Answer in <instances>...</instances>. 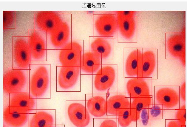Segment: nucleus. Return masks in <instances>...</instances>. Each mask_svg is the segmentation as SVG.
<instances>
[{
	"mask_svg": "<svg viewBox=\"0 0 187 127\" xmlns=\"http://www.w3.org/2000/svg\"><path fill=\"white\" fill-rule=\"evenodd\" d=\"M62 21L59 15L52 11H42L35 15V22L37 27L50 34Z\"/></svg>",
	"mask_w": 187,
	"mask_h": 127,
	"instance_id": "9",
	"label": "nucleus"
},
{
	"mask_svg": "<svg viewBox=\"0 0 187 127\" xmlns=\"http://www.w3.org/2000/svg\"><path fill=\"white\" fill-rule=\"evenodd\" d=\"M49 82L47 69L44 66H39L34 71L30 80V93L34 97H41L46 91Z\"/></svg>",
	"mask_w": 187,
	"mask_h": 127,
	"instance_id": "5",
	"label": "nucleus"
},
{
	"mask_svg": "<svg viewBox=\"0 0 187 127\" xmlns=\"http://www.w3.org/2000/svg\"><path fill=\"white\" fill-rule=\"evenodd\" d=\"M117 16L123 17L134 16L135 13V11H114Z\"/></svg>",
	"mask_w": 187,
	"mask_h": 127,
	"instance_id": "31",
	"label": "nucleus"
},
{
	"mask_svg": "<svg viewBox=\"0 0 187 127\" xmlns=\"http://www.w3.org/2000/svg\"><path fill=\"white\" fill-rule=\"evenodd\" d=\"M91 115L83 104L77 101L68 103L66 127H91Z\"/></svg>",
	"mask_w": 187,
	"mask_h": 127,
	"instance_id": "1",
	"label": "nucleus"
},
{
	"mask_svg": "<svg viewBox=\"0 0 187 127\" xmlns=\"http://www.w3.org/2000/svg\"><path fill=\"white\" fill-rule=\"evenodd\" d=\"M179 95L181 99L185 102L186 99L185 81L180 86Z\"/></svg>",
	"mask_w": 187,
	"mask_h": 127,
	"instance_id": "32",
	"label": "nucleus"
},
{
	"mask_svg": "<svg viewBox=\"0 0 187 127\" xmlns=\"http://www.w3.org/2000/svg\"><path fill=\"white\" fill-rule=\"evenodd\" d=\"M86 108L91 115L95 118H103L107 113V101L100 96L92 97L88 99Z\"/></svg>",
	"mask_w": 187,
	"mask_h": 127,
	"instance_id": "20",
	"label": "nucleus"
},
{
	"mask_svg": "<svg viewBox=\"0 0 187 127\" xmlns=\"http://www.w3.org/2000/svg\"><path fill=\"white\" fill-rule=\"evenodd\" d=\"M94 127H117L116 122L110 119H94Z\"/></svg>",
	"mask_w": 187,
	"mask_h": 127,
	"instance_id": "27",
	"label": "nucleus"
},
{
	"mask_svg": "<svg viewBox=\"0 0 187 127\" xmlns=\"http://www.w3.org/2000/svg\"><path fill=\"white\" fill-rule=\"evenodd\" d=\"M70 34L68 24L62 21L50 34L52 44L55 47L62 48L68 43Z\"/></svg>",
	"mask_w": 187,
	"mask_h": 127,
	"instance_id": "21",
	"label": "nucleus"
},
{
	"mask_svg": "<svg viewBox=\"0 0 187 127\" xmlns=\"http://www.w3.org/2000/svg\"><path fill=\"white\" fill-rule=\"evenodd\" d=\"M118 122L122 127H127L132 122L131 109L124 108L120 110L118 113Z\"/></svg>",
	"mask_w": 187,
	"mask_h": 127,
	"instance_id": "26",
	"label": "nucleus"
},
{
	"mask_svg": "<svg viewBox=\"0 0 187 127\" xmlns=\"http://www.w3.org/2000/svg\"><path fill=\"white\" fill-rule=\"evenodd\" d=\"M163 109V107L162 105L157 104H153L149 109L150 118H162Z\"/></svg>",
	"mask_w": 187,
	"mask_h": 127,
	"instance_id": "28",
	"label": "nucleus"
},
{
	"mask_svg": "<svg viewBox=\"0 0 187 127\" xmlns=\"http://www.w3.org/2000/svg\"><path fill=\"white\" fill-rule=\"evenodd\" d=\"M113 39L101 37L95 38L90 44L91 51L101 59L108 58L112 52Z\"/></svg>",
	"mask_w": 187,
	"mask_h": 127,
	"instance_id": "16",
	"label": "nucleus"
},
{
	"mask_svg": "<svg viewBox=\"0 0 187 127\" xmlns=\"http://www.w3.org/2000/svg\"><path fill=\"white\" fill-rule=\"evenodd\" d=\"M143 51L140 49L136 48L128 55L125 63V70L129 77L137 76L142 78Z\"/></svg>",
	"mask_w": 187,
	"mask_h": 127,
	"instance_id": "10",
	"label": "nucleus"
},
{
	"mask_svg": "<svg viewBox=\"0 0 187 127\" xmlns=\"http://www.w3.org/2000/svg\"><path fill=\"white\" fill-rule=\"evenodd\" d=\"M149 109V108H144L140 113V118H141L142 123L144 126H149L150 125Z\"/></svg>",
	"mask_w": 187,
	"mask_h": 127,
	"instance_id": "30",
	"label": "nucleus"
},
{
	"mask_svg": "<svg viewBox=\"0 0 187 127\" xmlns=\"http://www.w3.org/2000/svg\"><path fill=\"white\" fill-rule=\"evenodd\" d=\"M10 94L9 106L26 110L29 113L35 108V99L29 93L21 92Z\"/></svg>",
	"mask_w": 187,
	"mask_h": 127,
	"instance_id": "17",
	"label": "nucleus"
},
{
	"mask_svg": "<svg viewBox=\"0 0 187 127\" xmlns=\"http://www.w3.org/2000/svg\"><path fill=\"white\" fill-rule=\"evenodd\" d=\"M115 78V70L112 66L106 65L102 67L98 70L95 78V88L98 91H106L112 85Z\"/></svg>",
	"mask_w": 187,
	"mask_h": 127,
	"instance_id": "11",
	"label": "nucleus"
},
{
	"mask_svg": "<svg viewBox=\"0 0 187 127\" xmlns=\"http://www.w3.org/2000/svg\"><path fill=\"white\" fill-rule=\"evenodd\" d=\"M26 77L22 70H8L3 77V89L7 93L21 92L26 82Z\"/></svg>",
	"mask_w": 187,
	"mask_h": 127,
	"instance_id": "6",
	"label": "nucleus"
},
{
	"mask_svg": "<svg viewBox=\"0 0 187 127\" xmlns=\"http://www.w3.org/2000/svg\"><path fill=\"white\" fill-rule=\"evenodd\" d=\"M101 65V59L91 51L82 54L81 59L80 69L84 72L93 73L96 72Z\"/></svg>",
	"mask_w": 187,
	"mask_h": 127,
	"instance_id": "23",
	"label": "nucleus"
},
{
	"mask_svg": "<svg viewBox=\"0 0 187 127\" xmlns=\"http://www.w3.org/2000/svg\"><path fill=\"white\" fill-rule=\"evenodd\" d=\"M28 41L31 57L37 61L42 59L46 51V42L42 36L37 31H34L29 36Z\"/></svg>",
	"mask_w": 187,
	"mask_h": 127,
	"instance_id": "19",
	"label": "nucleus"
},
{
	"mask_svg": "<svg viewBox=\"0 0 187 127\" xmlns=\"http://www.w3.org/2000/svg\"><path fill=\"white\" fill-rule=\"evenodd\" d=\"M82 52V47L78 42H68L60 50L59 61L63 66H80Z\"/></svg>",
	"mask_w": 187,
	"mask_h": 127,
	"instance_id": "4",
	"label": "nucleus"
},
{
	"mask_svg": "<svg viewBox=\"0 0 187 127\" xmlns=\"http://www.w3.org/2000/svg\"><path fill=\"white\" fill-rule=\"evenodd\" d=\"M3 127H5L4 124H3Z\"/></svg>",
	"mask_w": 187,
	"mask_h": 127,
	"instance_id": "36",
	"label": "nucleus"
},
{
	"mask_svg": "<svg viewBox=\"0 0 187 127\" xmlns=\"http://www.w3.org/2000/svg\"><path fill=\"white\" fill-rule=\"evenodd\" d=\"M155 97L157 104L162 105L163 107L167 109L175 107L179 102V93L174 89L168 87L157 91Z\"/></svg>",
	"mask_w": 187,
	"mask_h": 127,
	"instance_id": "14",
	"label": "nucleus"
},
{
	"mask_svg": "<svg viewBox=\"0 0 187 127\" xmlns=\"http://www.w3.org/2000/svg\"><path fill=\"white\" fill-rule=\"evenodd\" d=\"M79 66H63L58 76V82L62 88L67 89L71 88L76 82L80 73Z\"/></svg>",
	"mask_w": 187,
	"mask_h": 127,
	"instance_id": "15",
	"label": "nucleus"
},
{
	"mask_svg": "<svg viewBox=\"0 0 187 127\" xmlns=\"http://www.w3.org/2000/svg\"><path fill=\"white\" fill-rule=\"evenodd\" d=\"M28 114L24 110L8 106L3 111V122L7 127H28Z\"/></svg>",
	"mask_w": 187,
	"mask_h": 127,
	"instance_id": "8",
	"label": "nucleus"
},
{
	"mask_svg": "<svg viewBox=\"0 0 187 127\" xmlns=\"http://www.w3.org/2000/svg\"><path fill=\"white\" fill-rule=\"evenodd\" d=\"M55 124L54 110H39L28 114V127H49Z\"/></svg>",
	"mask_w": 187,
	"mask_h": 127,
	"instance_id": "12",
	"label": "nucleus"
},
{
	"mask_svg": "<svg viewBox=\"0 0 187 127\" xmlns=\"http://www.w3.org/2000/svg\"><path fill=\"white\" fill-rule=\"evenodd\" d=\"M49 127H65V126L64 124H55L50 125Z\"/></svg>",
	"mask_w": 187,
	"mask_h": 127,
	"instance_id": "34",
	"label": "nucleus"
},
{
	"mask_svg": "<svg viewBox=\"0 0 187 127\" xmlns=\"http://www.w3.org/2000/svg\"><path fill=\"white\" fill-rule=\"evenodd\" d=\"M176 120L180 122V125H186V104L181 106L180 108L176 110L175 119Z\"/></svg>",
	"mask_w": 187,
	"mask_h": 127,
	"instance_id": "29",
	"label": "nucleus"
},
{
	"mask_svg": "<svg viewBox=\"0 0 187 127\" xmlns=\"http://www.w3.org/2000/svg\"><path fill=\"white\" fill-rule=\"evenodd\" d=\"M180 127H186V125H180Z\"/></svg>",
	"mask_w": 187,
	"mask_h": 127,
	"instance_id": "35",
	"label": "nucleus"
},
{
	"mask_svg": "<svg viewBox=\"0 0 187 127\" xmlns=\"http://www.w3.org/2000/svg\"><path fill=\"white\" fill-rule=\"evenodd\" d=\"M156 63V56L151 50L143 52V78L149 77L154 71Z\"/></svg>",
	"mask_w": 187,
	"mask_h": 127,
	"instance_id": "25",
	"label": "nucleus"
},
{
	"mask_svg": "<svg viewBox=\"0 0 187 127\" xmlns=\"http://www.w3.org/2000/svg\"><path fill=\"white\" fill-rule=\"evenodd\" d=\"M13 60L18 67L27 68L31 64V53L28 39L23 37H17L13 42Z\"/></svg>",
	"mask_w": 187,
	"mask_h": 127,
	"instance_id": "3",
	"label": "nucleus"
},
{
	"mask_svg": "<svg viewBox=\"0 0 187 127\" xmlns=\"http://www.w3.org/2000/svg\"><path fill=\"white\" fill-rule=\"evenodd\" d=\"M114 12L98 15L95 18L93 27L98 37L116 38L117 15Z\"/></svg>",
	"mask_w": 187,
	"mask_h": 127,
	"instance_id": "2",
	"label": "nucleus"
},
{
	"mask_svg": "<svg viewBox=\"0 0 187 127\" xmlns=\"http://www.w3.org/2000/svg\"><path fill=\"white\" fill-rule=\"evenodd\" d=\"M131 104L132 122H136L140 118L141 112L144 108H149L151 104V96L140 97L132 98Z\"/></svg>",
	"mask_w": 187,
	"mask_h": 127,
	"instance_id": "24",
	"label": "nucleus"
},
{
	"mask_svg": "<svg viewBox=\"0 0 187 127\" xmlns=\"http://www.w3.org/2000/svg\"><path fill=\"white\" fill-rule=\"evenodd\" d=\"M131 102L124 95L118 94L110 97L107 101V113L117 115L123 109L130 108Z\"/></svg>",
	"mask_w": 187,
	"mask_h": 127,
	"instance_id": "22",
	"label": "nucleus"
},
{
	"mask_svg": "<svg viewBox=\"0 0 187 127\" xmlns=\"http://www.w3.org/2000/svg\"><path fill=\"white\" fill-rule=\"evenodd\" d=\"M179 121L175 120H170L166 124V127H180Z\"/></svg>",
	"mask_w": 187,
	"mask_h": 127,
	"instance_id": "33",
	"label": "nucleus"
},
{
	"mask_svg": "<svg viewBox=\"0 0 187 127\" xmlns=\"http://www.w3.org/2000/svg\"><path fill=\"white\" fill-rule=\"evenodd\" d=\"M166 48L173 57L183 59L185 58V37L182 33H174L166 40Z\"/></svg>",
	"mask_w": 187,
	"mask_h": 127,
	"instance_id": "13",
	"label": "nucleus"
},
{
	"mask_svg": "<svg viewBox=\"0 0 187 127\" xmlns=\"http://www.w3.org/2000/svg\"><path fill=\"white\" fill-rule=\"evenodd\" d=\"M126 86L127 93L131 98L151 96L149 85L142 78H132L127 82Z\"/></svg>",
	"mask_w": 187,
	"mask_h": 127,
	"instance_id": "18",
	"label": "nucleus"
},
{
	"mask_svg": "<svg viewBox=\"0 0 187 127\" xmlns=\"http://www.w3.org/2000/svg\"><path fill=\"white\" fill-rule=\"evenodd\" d=\"M137 17H123L117 15L118 42L122 39L130 41L135 36L137 31Z\"/></svg>",
	"mask_w": 187,
	"mask_h": 127,
	"instance_id": "7",
	"label": "nucleus"
}]
</instances>
